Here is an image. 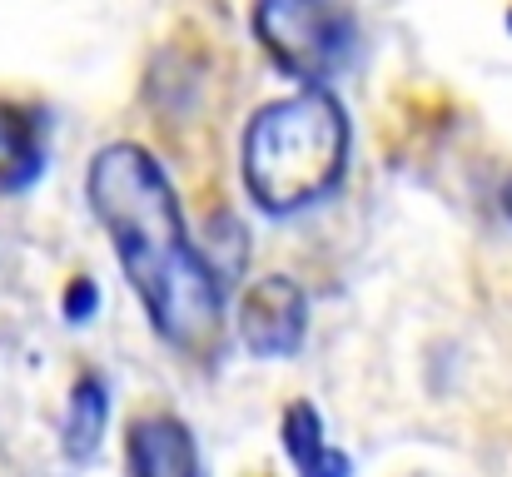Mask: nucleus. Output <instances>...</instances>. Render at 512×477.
Wrapping results in <instances>:
<instances>
[{
  "label": "nucleus",
  "mask_w": 512,
  "mask_h": 477,
  "mask_svg": "<svg viewBox=\"0 0 512 477\" xmlns=\"http://www.w3.org/2000/svg\"><path fill=\"white\" fill-rule=\"evenodd\" d=\"M105 418H110V388L100 373H80L75 378V393H70V408H65V458L85 463L100 438H105Z\"/></svg>",
  "instance_id": "obj_8"
},
{
  "label": "nucleus",
  "mask_w": 512,
  "mask_h": 477,
  "mask_svg": "<svg viewBox=\"0 0 512 477\" xmlns=\"http://www.w3.org/2000/svg\"><path fill=\"white\" fill-rule=\"evenodd\" d=\"M45 169V125L25 105L0 100V189H30Z\"/></svg>",
  "instance_id": "obj_7"
},
{
  "label": "nucleus",
  "mask_w": 512,
  "mask_h": 477,
  "mask_svg": "<svg viewBox=\"0 0 512 477\" xmlns=\"http://www.w3.org/2000/svg\"><path fill=\"white\" fill-rule=\"evenodd\" d=\"M348 169V115L329 90H294L254 110L244 130V184L259 209L294 214L324 199Z\"/></svg>",
  "instance_id": "obj_2"
},
{
  "label": "nucleus",
  "mask_w": 512,
  "mask_h": 477,
  "mask_svg": "<svg viewBox=\"0 0 512 477\" xmlns=\"http://www.w3.org/2000/svg\"><path fill=\"white\" fill-rule=\"evenodd\" d=\"M503 214H508V224H512V179L503 184Z\"/></svg>",
  "instance_id": "obj_10"
},
{
  "label": "nucleus",
  "mask_w": 512,
  "mask_h": 477,
  "mask_svg": "<svg viewBox=\"0 0 512 477\" xmlns=\"http://www.w3.org/2000/svg\"><path fill=\"white\" fill-rule=\"evenodd\" d=\"M130 477H204L199 443L184 418L174 413H140L125 438Z\"/></svg>",
  "instance_id": "obj_5"
},
{
  "label": "nucleus",
  "mask_w": 512,
  "mask_h": 477,
  "mask_svg": "<svg viewBox=\"0 0 512 477\" xmlns=\"http://www.w3.org/2000/svg\"><path fill=\"white\" fill-rule=\"evenodd\" d=\"M90 209L155 333L179 353H209L224 328V289L184 224L165 164L130 140L105 145L90 159Z\"/></svg>",
  "instance_id": "obj_1"
},
{
  "label": "nucleus",
  "mask_w": 512,
  "mask_h": 477,
  "mask_svg": "<svg viewBox=\"0 0 512 477\" xmlns=\"http://www.w3.org/2000/svg\"><path fill=\"white\" fill-rule=\"evenodd\" d=\"M279 433H284V453H289V463H294L299 477H353V463L343 458V448L329 443L324 418H319L314 403H304V398L289 403Z\"/></svg>",
  "instance_id": "obj_6"
},
{
  "label": "nucleus",
  "mask_w": 512,
  "mask_h": 477,
  "mask_svg": "<svg viewBox=\"0 0 512 477\" xmlns=\"http://www.w3.org/2000/svg\"><path fill=\"white\" fill-rule=\"evenodd\" d=\"M90 314H95V284L90 279H75V289L65 294V318L80 323V318H90Z\"/></svg>",
  "instance_id": "obj_9"
},
{
  "label": "nucleus",
  "mask_w": 512,
  "mask_h": 477,
  "mask_svg": "<svg viewBox=\"0 0 512 477\" xmlns=\"http://www.w3.org/2000/svg\"><path fill=\"white\" fill-rule=\"evenodd\" d=\"M254 35L289 80L324 90L353 50V15L343 0H254Z\"/></svg>",
  "instance_id": "obj_3"
},
{
  "label": "nucleus",
  "mask_w": 512,
  "mask_h": 477,
  "mask_svg": "<svg viewBox=\"0 0 512 477\" xmlns=\"http://www.w3.org/2000/svg\"><path fill=\"white\" fill-rule=\"evenodd\" d=\"M508 25H512V10H508Z\"/></svg>",
  "instance_id": "obj_11"
},
{
  "label": "nucleus",
  "mask_w": 512,
  "mask_h": 477,
  "mask_svg": "<svg viewBox=\"0 0 512 477\" xmlns=\"http://www.w3.org/2000/svg\"><path fill=\"white\" fill-rule=\"evenodd\" d=\"M309 328V304L304 289L284 274L259 279L244 304H239V338L254 358H294Z\"/></svg>",
  "instance_id": "obj_4"
}]
</instances>
